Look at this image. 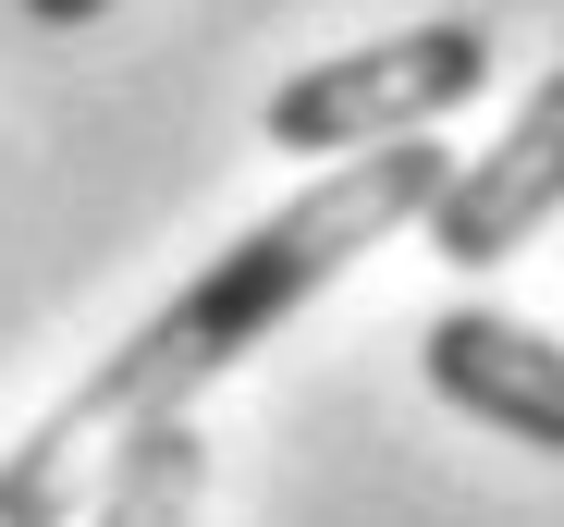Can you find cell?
Listing matches in <instances>:
<instances>
[{
	"instance_id": "277c9868",
	"label": "cell",
	"mask_w": 564,
	"mask_h": 527,
	"mask_svg": "<svg viewBox=\"0 0 564 527\" xmlns=\"http://www.w3.org/2000/svg\"><path fill=\"white\" fill-rule=\"evenodd\" d=\"M417 369H430V393L454 417L503 429V442H528V454H564V343L552 331H528L503 307H442L417 331Z\"/></svg>"
},
{
	"instance_id": "6da1fadb",
	"label": "cell",
	"mask_w": 564,
	"mask_h": 527,
	"mask_svg": "<svg viewBox=\"0 0 564 527\" xmlns=\"http://www.w3.org/2000/svg\"><path fill=\"white\" fill-rule=\"evenodd\" d=\"M442 172H454V160L430 147V123H417V135H381V147H344L307 197H282L270 221H246L135 343H111V369L86 381L74 405L99 417V429H123V417H148V405H197V393H209L234 356H258L295 307H319L368 245L417 233L430 197H442Z\"/></svg>"
},
{
	"instance_id": "8992f818",
	"label": "cell",
	"mask_w": 564,
	"mask_h": 527,
	"mask_svg": "<svg viewBox=\"0 0 564 527\" xmlns=\"http://www.w3.org/2000/svg\"><path fill=\"white\" fill-rule=\"evenodd\" d=\"M86 405H62L50 429H25L13 466H0V527H74L86 515Z\"/></svg>"
},
{
	"instance_id": "5b68a950",
	"label": "cell",
	"mask_w": 564,
	"mask_h": 527,
	"mask_svg": "<svg viewBox=\"0 0 564 527\" xmlns=\"http://www.w3.org/2000/svg\"><path fill=\"white\" fill-rule=\"evenodd\" d=\"M197 491H209V442L184 405H148L123 417V442L86 491V527H197Z\"/></svg>"
},
{
	"instance_id": "7a4b0ae2",
	"label": "cell",
	"mask_w": 564,
	"mask_h": 527,
	"mask_svg": "<svg viewBox=\"0 0 564 527\" xmlns=\"http://www.w3.org/2000/svg\"><path fill=\"white\" fill-rule=\"evenodd\" d=\"M491 86V25H405V37H368V50H332L307 74L270 86L258 135L282 160H344V147H381V135H417L442 111H466Z\"/></svg>"
},
{
	"instance_id": "52a82bcc",
	"label": "cell",
	"mask_w": 564,
	"mask_h": 527,
	"mask_svg": "<svg viewBox=\"0 0 564 527\" xmlns=\"http://www.w3.org/2000/svg\"><path fill=\"white\" fill-rule=\"evenodd\" d=\"M25 13H37V25H99L111 0H25Z\"/></svg>"
},
{
	"instance_id": "3957f363",
	"label": "cell",
	"mask_w": 564,
	"mask_h": 527,
	"mask_svg": "<svg viewBox=\"0 0 564 527\" xmlns=\"http://www.w3.org/2000/svg\"><path fill=\"white\" fill-rule=\"evenodd\" d=\"M552 209H564V74H540L516 99L503 147H479V160L442 172V197H430L417 233H430V257H454V271H503Z\"/></svg>"
}]
</instances>
